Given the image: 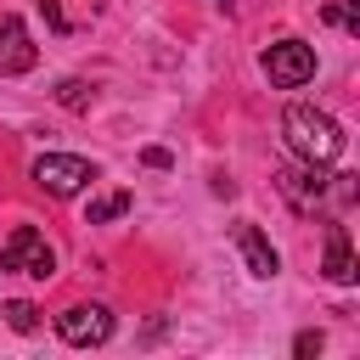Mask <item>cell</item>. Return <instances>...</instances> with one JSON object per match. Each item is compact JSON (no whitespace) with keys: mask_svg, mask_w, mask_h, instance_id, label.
<instances>
[{"mask_svg":"<svg viewBox=\"0 0 360 360\" xmlns=\"http://www.w3.org/2000/svg\"><path fill=\"white\" fill-rule=\"evenodd\" d=\"M56 101H62L68 112H84V107H90V84H84V79H62V84H56Z\"/></svg>","mask_w":360,"mask_h":360,"instance_id":"obj_12","label":"cell"},{"mask_svg":"<svg viewBox=\"0 0 360 360\" xmlns=\"http://www.w3.org/2000/svg\"><path fill=\"white\" fill-rule=\"evenodd\" d=\"M292 354H304V360L321 354V332H298V338H292Z\"/></svg>","mask_w":360,"mask_h":360,"instance_id":"obj_13","label":"cell"},{"mask_svg":"<svg viewBox=\"0 0 360 360\" xmlns=\"http://www.w3.org/2000/svg\"><path fill=\"white\" fill-rule=\"evenodd\" d=\"M118 214H129V191H112V197H96L90 202V225H107V219H118Z\"/></svg>","mask_w":360,"mask_h":360,"instance_id":"obj_11","label":"cell"},{"mask_svg":"<svg viewBox=\"0 0 360 360\" xmlns=\"http://www.w3.org/2000/svg\"><path fill=\"white\" fill-rule=\"evenodd\" d=\"M0 315H6V326H11V332H39V309H34L28 298H11V304H0Z\"/></svg>","mask_w":360,"mask_h":360,"instance_id":"obj_10","label":"cell"},{"mask_svg":"<svg viewBox=\"0 0 360 360\" xmlns=\"http://www.w3.org/2000/svg\"><path fill=\"white\" fill-rule=\"evenodd\" d=\"M326 281H338V287H354L360 281V264H354V253H349V231L343 225H326Z\"/></svg>","mask_w":360,"mask_h":360,"instance_id":"obj_9","label":"cell"},{"mask_svg":"<svg viewBox=\"0 0 360 360\" xmlns=\"http://www.w3.org/2000/svg\"><path fill=\"white\" fill-rule=\"evenodd\" d=\"M281 135H287L292 158H304V163H332V158L343 152L338 118H332L326 107H309V101H292V107L281 112Z\"/></svg>","mask_w":360,"mask_h":360,"instance_id":"obj_1","label":"cell"},{"mask_svg":"<svg viewBox=\"0 0 360 360\" xmlns=\"http://www.w3.org/2000/svg\"><path fill=\"white\" fill-rule=\"evenodd\" d=\"M236 253H242L248 276H259V281H270V276L281 270V259H276V248L264 242V231H259V225H236Z\"/></svg>","mask_w":360,"mask_h":360,"instance_id":"obj_8","label":"cell"},{"mask_svg":"<svg viewBox=\"0 0 360 360\" xmlns=\"http://www.w3.org/2000/svg\"><path fill=\"white\" fill-rule=\"evenodd\" d=\"M0 270H11V276H34V281H51V276H56V253H51V242H45L39 231L17 225V231L0 242Z\"/></svg>","mask_w":360,"mask_h":360,"instance_id":"obj_3","label":"cell"},{"mask_svg":"<svg viewBox=\"0 0 360 360\" xmlns=\"http://www.w3.org/2000/svg\"><path fill=\"white\" fill-rule=\"evenodd\" d=\"M90 180H96V163H84V158H73V152H45V158H34V186L51 191V197H79Z\"/></svg>","mask_w":360,"mask_h":360,"instance_id":"obj_4","label":"cell"},{"mask_svg":"<svg viewBox=\"0 0 360 360\" xmlns=\"http://www.w3.org/2000/svg\"><path fill=\"white\" fill-rule=\"evenodd\" d=\"M276 191L287 197V208L292 214H321L326 208V191H332V174H326V163H304V158H292V163H281L276 169Z\"/></svg>","mask_w":360,"mask_h":360,"instance_id":"obj_2","label":"cell"},{"mask_svg":"<svg viewBox=\"0 0 360 360\" xmlns=\"http://www.w3.org/2000/svg\"><path fill=\"white\" fill-rule=\"evenodd\" d=\"M34 62H39V51H34L28 28H22V17L0 11V73H28Z\"/></svg>","mask_w":360,"mask_h":360,"instance_id":"obj_7","label":"cell"},{"mask_svg":"<svg viewBox=\"0 0 360 360\" xmlns=\"http://www.w3.org/2000/svg\"><path fill=\"white\" fill-rule=\"evenodd\" d=\"M264 79H270L276 90L309 84V79H315V51H309L304 39H276V45L264 51Z\"/></svg>","mask_w":360,"mask_h":360,"instance_id":"obj_5","label":"cell"},{"mask_svg":"<svg viewBox=\"0 0 360 360\" xmlns=\"http://www.w3.org/2000/svg\"><path fill=\"white\" fill-rule=\"evenodd\" d=\"M141 163H146V169H169V163H174V158H169V152H163V146H146V152H141Z\"/></svg>","mask_w":360,"mask_h":360,"instance_id":"obj_14","label":"cell"},{"mask_svg":"<svg viewBox=\"0 0 360 360\" xmlns=\"http://www.w3.org/2000/svg\"><path fill=\"white\" fill-rule=\"evenodd\" d=\"M56 332H62V343H73V349H96V343L112 338V309H107V304H68V309L56 315Z\"/></svg>","mask_w":360,"mask_h":360,"instance_id":"obj_6","label":"cell"}]
</instances>
